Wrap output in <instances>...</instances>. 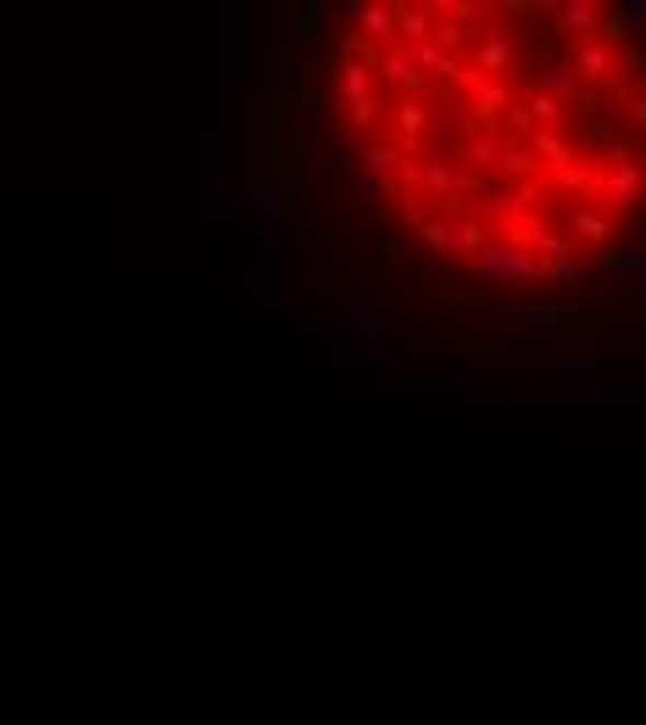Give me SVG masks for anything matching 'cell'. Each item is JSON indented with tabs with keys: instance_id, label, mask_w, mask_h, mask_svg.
Returning a JSON list of instances; mask_svg holds the SVG:
<instances>
[{
	"instance_id": "cb8c5ba5",
	"label": "cell",
	"mask_w": 646,
	"mask_h": 725,
	"mask_svg": "<svg viewBox=\"0 0 646 725\" xmlns=\"http://www.w3.org/2000/svg\"><path fill=\"white\" fill-rule=\"evenodd\" d=\"M312 84V73H307V62H296V73H290V90H307Z\"/></svg>"
},
{
	"instance_id": "30bf717a",
	"label": "cell",
	"mask_w": 646,
	"mask_h": 725,
	"mask_svg": "<svg viewBox=\"0 0 646 725\" xmlns=\"http://www.w3.org/2000/svg\"><path fill=\"white\" fill-rule=\"evenodd\" d=\"M335 68H341L335 79H341L346 106H362V101H368V84H373V56H368V50H351L346 62H335Z\"/></svg>"
},
{
	"instance_id": "6da1fadb",
	"label": "cell",
	"mask_w": 646,
	"mask_h": 725,
	"mask_svg": "<svg viewBox=\"0 0 646 725\" xmlns=\"http://www.w3.org/2000/svg\"><path fill=\"white\" fill-rule=\"evenodd\" d=\"M485 279L507 285V279H541V257L524 252V246H512V240H485V252L474 257Z\"/></svg>"
},
{
	"instance_id": "2e32d148",
	"label": "cell",
	"mask_w": 646,
	"mask_h": 725,
	"mask_svg": "<svg viewBox=\"0 0 646 725\" xmlns=\"http://www.w3.org/2000/svg\"><path fill=\"white\" fill-rule=\"evenodd\" d=\"M357 34L362 39H391L396 34V7H357Z\"/></svg>"
},
{
	"instance_id": "7402d4cb",
	"label": "cell",
	"mask_w": 646,
	"mask_h": 725,
	"mask_svg": "<svg viewBox=\"0 0 646 725\" xmlns=\"http://www.w3.org/2000/svg\"><path fill=\"white\" fill-rule=\"evenodd\" d=\"M530 124H535V117H530L524 106H512V112H507V129H512V135H530Z\"/></svg>"
},
{
	"instance_id": "ba28073f",
	"label": "cell",
	"mask_w": 646,
	"mask_h": 725,
	"mask_svg": "<svg viewBox=\"0 0 646 725\" xmlns=\"http://www.w3.org/2000/svg\"><path fill=\"white\" fill-rule=\"evenodd\" d=\"M602 274H608L624 296H641V290H646V246H630V252H602Z\"/></svg>"
},
{
	"instance_id": "277c9868",
	"label": "cell",
	"mask_w": 646,
	"mask_h": 725,
	"mask_svg": "<svg viewBox=\"0 0 646 725\" xmlns=\"http://www.w3.org/2000/svg\"><path fill=\"white\" fill-rule=\"evenodd\" d=\"M619 45L613 39H602V34H586V39H574V50H568V62H574V73H579V84H602V79H613L619 68Z\"/></svg>"
},
{
	"instance_id": "d6986e66",
	"label": "cell",
	"mask_w": 646,
	"mask_h": 725,
	"mask_svg": "<svg viewBox=\"0 0 646 725\" xmlns=\"http://www.w3.org/2000/svg\"><path fill=\"white\" fill-rule=\"evenodd\" d=\"M458 168H451L446 157H435V162H418V185H429V191H440V196H451V185H458Z\"/></svg>"
},
{
	"instance_id": "ffe728a7",
	"label": "cell",
	"mask_w": 646,
	"mask_h": 725,
	"mask_svg": "<svg viewBox=\"0 0 646 725\" xmlns=\"http://www.w3.org/2000/svg\"><path fill=\"white\" fill-rule=\"evenodd\" d=\"M579 274H586V263H579V246H563L557 257L541 263V279H579Z\"/></svg>"
},
{
	"instance_id": "3957f363",
	"label": "cell",
	"mask_w": 646,
	"mask_h": 725,
	"mask_svg": "<svg viewBox=\"0 0 646 725\" xmlns=\"http://www.w3.org/2000/svg\"><path fill=\"white\" fill-rule=\"evenodd\" d=\"M530 90H535V95H546V101H563V106L579 95V73H574L568 56H557V45H552V39H541V73L530 79Z\"/></svg>"
},
{
	"instance_id": "603a6c76",
	"label": "cell",
	"mask_w": 646,
	"mask_h": 725,
	"mask_svg": "<svg viewBox=\"0 0 646 725\" xmlns=\"http://www.w3.org/2000/svg\"><path fill=\"white\" fill-rule=\"evenodd\" d=\"M630 124L646 135V95H635V101H630Z\"/></svg>"
},
{
	"instance_id": "4fadbf2b",
	"label": "cell",
	"mask_w": 646,
	"mask_h": 725,
	"mask_svg": "<svg viewBox=\"0 0 646 725\" xmlns=\"http://www.w3.org/2000/svg\"><path fill=\"white\" fill-rule=\"evenodd\" d=\"M519 212H524V191H519V196L491 191V196L480 202V229H485V223H501V229H512V223H519Z\"/></svg>"
},
{
	"instance_id": "9c48e42d",
	"label": "cell",
	"mask_w": 646,
	"mask_h": 725,
	"mask_svg": "<svg viewBox=\"0 0 646 725\" xmlns=\"http://www.w3.org/2000/svg\"><path fill=\"white\" fill-rule=\"evenodd\" d=\"M469 95H474V112L485 117V124H491V117H507L512 106H519V95H512V84H507V79H480V73H474Z\"/></svg>"
},
{
	"instance_id": "e0dca14e",
	"label": "cell",
	"mask_w": 646,
	"mask_h": 725,
	"mask_svg": "<svg viewBox=\"0 0 646 725\" xmlns=\"http://www.w3.org/2000/svg\"><path fill=\"white\" fill-rule=\"evenodd\" d=\"M480 252H485V229L474 218H458L451 223V252L446 257H480Z\"/></svg>"
},
{
	"instance_id": "d4e9b609",
	"label": "cell",
	"mask_w": 646,
	"mask_h": 725,
	"mask_svg": "<svg viewBox=\"0 0 646 725\" xmlns=\"http://www.w3.org/2000/svg\"><path fill=\"white\" fill-rule=\"evenodd\" d=\"M641 202H646V168H641Z\"/></svg>"
},
{
	"instance_id": "52a82bcc",
	"label": "cell",
	"mask_w": 646,
	"mask_h": 725,
	"mask_svg": "<svg viewBox=\"0 0 646 725\" xmlns=\"http://www.w3.org/2000/svg\"><path fill=\"white\" fill-rule=\"evenodd\" d=\"M373 84L391 95V90H418L424 73L413 68V50H379L373 56Z\"/></svg>"
},
{
	"instance_id": "7c38bea8",
	"label": "cell",
	"mask_w": 646,
	"mask_h": 725,
	"mask_svg": "<svg viewBox=\"0 0 646 725\" xmlns=\"http://www.w3.org/2000/svg\"><path fill=\"white\" fill-rule=\"evenodd\" d=\"M362 173H368V185H379V179H396V173H402V146L368 140V146H362Z\"/></svg>"
},
{
	"instance_id": "ac0fdd59",
	"label": "cell",
	"mask_w": 646,
	"mask_h": 725,
	"mask_svg": "<svg viewBox=\"0 0 646 725\" xmlns=\"http://www.w3.org/2000/svg\"><path fill=\"white\" fill-rule=\"evenodd\" d=\"M535 124L546 129V135H557V129H568V106L563 101H546V95H530V106H524Z\"/></svg>"
},
{
	"instance_id": "5b68a950",
	"label": "cell",
	"mask_w": 646,
	"mask_h": 725,
	"mask_svg": "<svg viewBox=\"0 0 646 725\" xmlns=\"http://www.w3.org/2000/svg\"><path fill=\"white\" fill-rule=\"evenodd\" d=\"M512 56H519V39H512V28H507V23H485V34H480V45H474L480 79H501V73L512 68Z\"/></svg>"
},
{
	"instance_id": "5bb4252c",
	"label": "cell",
	"mask_w": 646,
	"mask_h": 725,
	"mask_svg": "<svg viewBox=\"0 0 646 725\" xmlns=\"http://www.w3.org/2000/svg\"><path fill=\"white\" fill-rule=\"evenodd\" d=\"M429 18H435L429 7H396V34L418 50V45H429V39H435V23H429Z\"/></svg>"
},
{
	"instance_id": "7a4b0ae2",
	"label": "cell",
	"mask_w": 646,
	"mask_h": 725,
	"mask_svg": "<svg viewBox=\"0 0 646 725\" xmlns=\"http://www.w3.org/2000/svg\"><path fill=\"white\" fill-rule=\"evenodd\" d=\"M641 168H646V162H635L624 146H608V218H613V223L641 202Z\"/></svg>"
},
{
	"instance_id": "8992f818",
	"label": "cell",
	"mask_w": 646,
	"mask_h": 725,
	"mask_svg": "<svg viewBox=\"0 0 646 725\" xmlns=\"http://www.w3.org/2000/svg\"><path fill=\"white\" fill-rule=\"evenodd\" d=\"M546 18H552V34H579V39L597 34V23H608V12L597 0H552Z\"/></svg>"
},
{
	"instance_id": "8fae6325",
	"label": "cell",
	"mask_w": 646,
	"mask_h": 725,
	"mask_svg": "<svg viewBox=\"0 0 646 725\" xmlns=\"http://www.w3.org/2000/svg\"><path fill=\"white\" fill-rule=\"evenodd\" d=\"M507 324L519 330V341H530V346H552V341H557V313H552V308H524V313H507Z\"/></svg>"
},
{
	"instance_id": "44dd1931",
	"label": "cell",
	"mask_w": 646,
	"mask_h": 725,
	"mask_svg": "<svg viewBox=\"0 0 646 725\" xmlns=\"http://www.w3.org/2000/svg\"><path fill=\"white\" fill-rule=\"evenodd\" d=\"M396 129H402V140H418V135H429V112H424L418 101H402V106H396Z\"/></svg>"
},
{
	"instance_id": "9a60e30c",
	"label": "cell",
	"mask_w": 646,
	"mask_h": 725,
	"mask_svg": "<svg viewBox=\"0 0 646 725\" xmlns=\"http://www.w3.org/2000/svg\"><path fill=\"white\" fill-rule=\"evenodd\" d=\"M574 234L586 240V246H608V240H613V218L602 207H579L574 212Z\"/></svg>"
}]
</instances>
